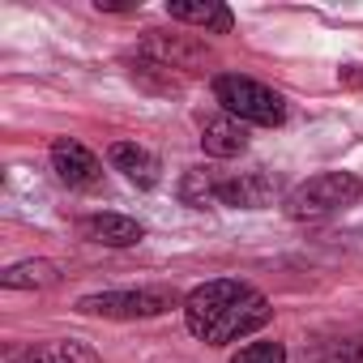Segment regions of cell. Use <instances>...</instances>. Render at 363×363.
<instances>
[{
	"instance_id": "9",
	"label": "cell",
	"mask_w": 363,
	"mask_h": 363,
	"mask_svg": "<svg viewBox=\"0 0 363 363\" xmlns=\"http://www.w3.org/2000/svg\"><path fill=\"white\" fill-rule=\"evenodd\" d=\"M167 18L201 26V30H214V35H231V26H235L231 9L218 5V0H167Z\"/></svg>"
},
{
	"instance_id": "1",
	"label": "cell",
	"mask_w": 363,
	"mask_h": 363,
	"mask_svg": "<svg viewBox=\"0 0 363 363\" xmlns=\"http://www.w3.org/2000/svg\"><path fill=\"white\" fill-rule=\"evenodd\" d=\"M363 197V179L350 171H320L312 179H303L299 189H291L286 197V214L295 223H312V218H329L346 206H354Z\"/></svg>"
},
{
	"instance_id": "10",
	"label": "cell",
	"mask_w": 363,
	"mask_h": 363,
	"mask_svg": "<svg viewBox=\"0 0 363 363\" xmlns=\"http://www.w3.org/2000/svg\"><path fill=\"white\" fill-rule=\"evenodd\" d=\"M82 235L103 248H133V244H141L145 231L137 218H124V214H90V218H82Z\"/></svg>"
},
{
	"instance_id": "2",
	"label": "cell",
	"mask_w": 363,
	"mask_h": 363,
	"mask_svg": "<svg viewBox=\"0 0 363 363\" xmlns=\"http://www.w3.org/2000/svg\"><path fill=\"white\" fill-rule=\"evenodd\" d=\"M214 99L223 103L227 116L244 120V124H282L286 120V99L278 90H269L265 82L240 77V73H223L214 77Z\"/></svg>"
},
{
	"instance_id": "14",
	"label": "cell",
	"mask_w": 363,
	"mask_h": 363,
	"mask_svg": "<svg viewBox=\"0 0 363 363\" xmlns=\"http://www.w3.org/2000/svg\"><path fill=\"white\" fill-rule=\"evenodd\" d=\"M18 363H99V354L77 337H60V342H48V346H30Z\"/></svg>"
},
{
	"instance_id": "4",
	"label": "cell",
	"mask_w": 363,
	"mask_h": 363,
	"mask_svg": "<svg viewBox=\"0 0 363 363\" xmlns=\"http://www.w3.org/2000/svg\"><path fill=\"white\" fill-rule=\"evenodd\" d=\"M248 291H252V286H248V282H240V278H214V282L197 286V291L184 299V320H189V333L206 337V333H210V325H214V320H218L231 303H240Z\"/></svg>"
},
{
	"instance_id": "12",
	"label": "cell",
	"mask_w": 363,
	"mask_h": 363,
	"mask_svg": "<svg viewBox=\"0 0 363 363\" xmlns=\"http://www.w3.org/2000/svg\"><path fill=\"white\" fill-rule=\"evenodd\" d=\"M201 150L210 154V158H235V154H244L248 150V128H244V120H235V116H214V120H206V128H201Z\"/></svg>"
},
{
	"instance_id": "15",
	"label": "cell",
	"mask_w": 363,
	"mask_h": 363,
	"mask_svg": "<svg viewBox=\"0 0 363 363\" xmlns=\"http://www.w3.org/2000/svg\"><path fill=\"white\" fill-rule=\"evenodd\" d=\"M60 274H56V265L52 261H18V265H9L5 274H0V282H5L9 291H43V286H52Z\"/></svg>"
},
{
	"instance_id": "13",
	"label": "cell",
	"mask_w": 363,
	"mask_h": 363,
	"mask_svg": "<svg viewBox=\"0 0 363 363\" xmlns=\"http://www.w3.org/2000/svg\"><path fill=\"white\" fill-rule=\"evenodd\" d=\"M218 175L223 171H214V167H193L184 179H179V201L193 206V210L218 206Z\"/></svg>"
},
{
	"instance_id": "5",
	"label": "cell",
	"mask_w": 363,
	"mask_h": 363,
	"mask_svg": "<svg viewBox=\"0 0 363 363\" xmlns=\"http://www.w3.org/2000/svg\"><path fill=\"white\" fill-rule=\"evenodd\" d=\"M269 299L261 295V291H248L240 303H231L214 325H210V333L201 337V342H210V346H227V342H240V337H248L252 329H261L265 320H269Z\"/></svg>"
},
{
	"instance_id": "8",
	"label": "cell",
	"mask_w": 363,
	"mask_h": 363,
	"mask_svg": "<svg viewBox=\"0 0 363 363\" xmlns=\"http://www.w3.org/2000/svg\"><path fill=\"white\" fill-rule=\"evenodd\" d=\"M141 56L150 65H162V69H201L210 60V52L201 43H193L184 35H158V30H150L141 39Z\"/></svg>"
},
{
	"instance_id": "16",
	"label": "cell",
	"mask_w": 363,
	"mask_h": 363,
	"mask_svg": "<svg viewBox=\"0 0 363 363\" xmlns=\"http://www.w3.org/2000/svg\"><path fill=\"white\" fill-rule=\"evenodd\" d=\"M231 363H286V346L282 342H248L235 350Z\"/></svg>"
},
{
	"instance_id": "11",
	"label": "cell",
	"mask_w": 363,
	"mask_h": 363,
	"mask_svg": "<svg viewBox=\"0 0 363 363\" xmlns=\"http://www.w3.org/2000/svg\"><path fill=\"white\" fill-rule=\"evenodd\" d=\"M107 158H111V167L116 171H124V179H133L137 189H154L158 184V158L145 150V145H137V141H116L111 150H107Z\"/></svg>"
},
{
	"instance_id": "3",
	"label": "cell",
	"mask_w": 363,
	"mask_h": 363,
	"mask_svg": "<svg viewBox=\"0 0 363 363\" xmlns=\"http://www.w3.org/2000/svg\"><path fill=\"white\" fill-rule=\"evenodd\" d=\"M175 303V291H103L86 295L77 312L86 316H111V320H133V316H158Z\"/></svg>"
},
{
	"instance_id": "7",
	"label": "cell",
	"mask_w": 363,
	"mask_h": 363,
	"mask_svg": "<svg viewBox=\"0 0 363 363\" xmlns=\"http://www.w3.org/2000/svg\"><path fill=\"white\" fill-rule=\"evenodd\" d=\"M218 206L231 210H265L274 206V179L265 171H240V175H218Z\"/></svg>"
},
{
	"instance_id": "6",
	"label": "cell",
	"mask_w": 363,
	"mask_h": 363,
	"mask_svg": "<svg viewBox=\"0 0 363 363\" xmlns=\"http://www.w3.org/2000/svg\"><path fill=\"white\" fill-rule=\"evenodd\" d=\"M52 171L60 175V184H69V189H99L103 184V162L94 158V150H86L73 137H60L52 145Z\"/></svg>"
}]
</instances>
